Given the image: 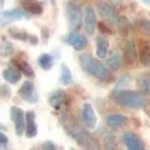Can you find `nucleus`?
I'll return each mask as SVG.
<instances>
[{
  "label": "nucleus",
  "mask_w": 150,
  "mask_h": 150,
  "mask_svg": "<svg viewBox=\"0 0 150 150\" xmlns=\"http://www.w3.org/2000/svg\"><path fill=\"white\" fill-rule=\"evenodd\" d=\"M79 62L84 71H86L88 74L95 76L96 79H99L101 81H110L112 79V75L110 73V69L106 65H103L98 60L93 59L89 54H81L79 56Z\"/></svg>",
  "instance_id": "obj_1"
},
{
  "label": "nucleus",
  "mask_w": 150,
  "mask_h": 150,
  "mask_svg": "<svg viewBox=\"0 0 150 150\" xmlns=\"http://www.w3.org/2000/svg\"><path fill=\"white\" fill-rule=\"evenodd\" d=\"M64 128H67L68 133L71 135V138L76 140V143L83 148H89V149H99V143L94 139L90 134H88L85 130L79 128L76 124H69L65 123Z\"/></svg>",
  "instance_id": "obj_2"
},
{
  "label": "nucleus",
  "mask_w": 150,
  "mask_h": 150,
  "mask_svg": "<svg viewBox=\"0 0 150 150\" xmlns=\"http://www.w3.org/2000/svg\"><path fill=\"white\" fill-rule=\"evenodd\" d=\"M116 103L124 108H130V109H142L144 106V99L139 94L134 91H116L115 95Z\"/></svg>",
  "instance_id": "obj_3"
},
{
  "label": "nucleus",
  "mask_w": 150,
  "mask_h": 150,
  "mask_svg": "<svg viewBox=\"0 0 150 150\" xmlns=\"http://www.w3.org/2000/svg\"><path fill=\"white\" fill-rule=\"evenodd\" d=\"M67 20L68 25L71 30H76L83 24V14L78 3L68 1L67 3Z\"/></svg>",
  "instance_id": "obj_4"
},
{
  "label": "nucleus",
  "mask_w": 150,
  "mask_h": 150,
  "mask_svg": "<svg viewBox=\"0 0 150 150\" xmlns=\"http://www.w3.org/2000/svg\"><path fill=\"white\" fill-rule=\"evenodd\" d=\"M10 119L14 124V129L19 138L25 133V112L18 106L10 108Z\"/></svg>",
  "instance_id": "obj_5"
},
{
  "label": "nucleus",
  "mask_w": 150,
  "mask_h": 150,
  "mask_svg": "<svg viewBox=\"0 0 150 150\" xmlns=\"http://www.w3.org/2000/svg\"><path fill=\"white\" fill-rule=\"evenodd\" d=\"M80 115H81V119H83V123H84V125H85V128L90 129V130H94L96 128L98 119H96L95 111H94L91 104H89V103L83 104Z\"/></svg>",
  "instance_id": "obj_6"
},
{
  "label": "nucleus",
  "mask_w": 150,
  "mask_h": 150,
  "mask_svg": "<svg viewBox=\"0 0 150 150\" xmlns=\"http://www.w3.org/2000/svg\"><path fill=\"white\" fill-rule=\"evenodd\" d=\"M19 95L24 101L30 103V104H35L39 100V95L35 90V86L31 81H25L19 89Z\"/></svg>",
  "instance_id": "obj_7"
},
{
  "label": "nucleus",
  "mask_w": 150,
  "mask_h": 150,
  "mask_svg": "<svg viewBox=\"0 0 150 150\" xmlns=\"http://www.w3.org/2000/svg\"><path fill=\"white\" fill-rule=\"evenodd\" d=\"M30 13H28L25 9H9V10H4L0 14L3 21H14V20H24V19H29Z\"/></svg>",
  "instance_id": "obj_8"
},
{
  "label": "nucleus",
  "mask_w": 150,
  "mask_h": 150,
  "mask_svg": "<svg viewBox=\"0 0 150 150\" xmlns=\"http://www.w3.org/2000/svg\"><path fill=\"white\" fill-rule=\"evenodd\" d=\"M67 41L69 43V45L71 46L74 50H76V51H81V50H84L88 46L86 38L84 35H81V34H79V33L75 31V30H73L68 35Z\"/></svg>",
  "instance_id": "obj_9"
},
{
  "label": "nucleus",
  "mask_w": 150,
  "mask_h": 150,
  "mask_svg": "<svg viewBox=\"0 0 150 150\" xmlns=\"http://www.w3.org/2000/svg\"><path fill=\"white\" fill-rule=\"evenodd\" d=\"M84 26H85V31L88 35H93L95 31L96 26V14L93 6H86L85 9V18H84Z\"/></svg>",
  "instance_id": "obj_10"
},
{
  "label": "nucleus",
  "mask_w": 150,
  "mask_h": 150,
  "mask_svg": "<svg viewBox=\"0 0 150 150\" xmlns=\"http://www.w3.org/2000/svg\"><path fill=\"white\" fill-rule=\"evenodd\" d=\"M38 135V125L35 121V112L26 111L25 112V137L26 138H35Z\"/></svg>",
  "instance_id": "obj_11"
},
{
  "label": "nucleus",
  "mask_w": 150,
  "mask_h": 150,
  "mask_svg": "<svg viewBox=\"0 0 150 150\" xmlns=\"http://www.w3.org/2000/svg\"><path fill=\"white\" fill-rule=\"evenodd\" d=\"M123 140H124L125 146L129 150H143L145 148V145L142 142V139H140L137 134L130 133V131L124 134Z\"/></svg>",
  "instance_id": "obj_12"
},
{
  "label": "nucleus",
  "mask_w": 150,
  "mask_h": 150,
  "mask_svg": "<svg viewBox=\"0 0 150 150\" xmlns=\"http://www.w3.org/2000/svg\"><path fill=\"white\" fill-rule=\"evenodd\" d=\"M123 50H124V58L126 60V63H129V64L135 63V60L138 58V51H137V46H135L134 41L125 40Z\"/></svg>",
  "instance_id": "obj_13"
},
{
  "label": "nucleus",
  "mask_w": 150,
  "mask_h": 150,
  "mask_svg": "<svg viewBox=\"0 0 150 150\" xmlns=\"http://www.w3.org/2000/svg\"><path fill=\"white\" fill-rule=\"evenodd\" d=\"M65 99H67V94H65L64 90H62V89H56L55 91H53L50 94L49 96V104L51 108H54V109L59 110L60 108H62V105L64 104Z\"/></svg>",
  "instance_id": "obj_14"
},
{
  "label": "nucleus",
  "mask_w": 150,
  "mask_h": 150,
  "mask_svg": "<svg viewBox=\"0 0 150 150\" xmlns=\"http://www.w3.org/2000/svg\"><path fill=\"white\" fill-rule=\"evenodd\" d=\"M20 4L28 13L34 14V15H40L44 11L41 3H39L38 0H20Z\"/></svg>",
  "instance_id": "obj_15"
},
{
  "label": "nucleus",
  "mask_w": 150,
  "mask_h": 150,
  "mask_svg": "<svg viewBox=\"0 0 150 150\" xmlns=\"http://www.w3.org/2000/svg\"><path fill=\"white\" fill-rule=\"evenodd\" d=\"M21 71L15 67H9L3 70V79L10 84H16L21 79Z\"/></svg>",
  "instance_id": "obj_16"
},
{
  "label": "nucleus",
  "mask_w": 150,
  "mask_h": 150,
  "mask_svg": "<svg viewBox=\"0 0 150 150\" xmlns=\"http://www.w3.org/2000/svg\"><path fill=\"white\" fill-rule=\"evenodd\" d=\"M98 10H99L100 15L104 19H106V20H109L111 23L116 21V11H115V9L110 5V4L100 3L99 6H98Z\"/></svg>",
  "instance_id": "obj_17"
},
{
  "label": "nucleus",
  "mask_w": 150,
  "mask_h": 150,
  "mask_svg": "<svg viewBox=\"0 0 150 150\" xmlns=\"http://www.w3.org/2000/svg\"><path fill=\"white\" fill-rule=\"evenodd\" d=\"M11 65H14L15 68H18L23 74H25L26 76H29V78H33V76H35V74H34V70H33V68L30 67L29 64H28L25 60H23V59H19V58H13L11 59Z\"/></svg>",
  "instance_id": "obj_18"
},
{
  "label": "nucleus",
  "mask_w": 150,
  "mask_h": 150,
  "mask_svg": "<svg viewBox=\"0 0 150 150\" xmlns=\"http://www.w3.org/2000/svg\"><path fill=\"white\" fill-rule=\"evenodd\" d=\"M109 51V41L106 38L98 36L96 38V55L99 59H105Z\"/></svg>",
  "instance_id": "obj_19"
},
{
  "label": "nucleus",
  "mask_w": 150,
  "mask_h": 150,
  "mask_svg": "<svg viewBox=\"0 0 150 150\" xmlns=\"http://www.w3.org/2000/svg\"><path fill=\"white\" fill-rule=\"evenodd\" d=\"M125 121H126V118L124 115H121V114H110L109 116H108V119H106V124L111 129H118V128H120V126H123L125 124Z\"/></svg>",
  "instance_id": "obj_20"
},
{
  "label": "nucleus",
  "mask_w": 150,
  "mask_h": 150,
  "mask_svg": "<svg viewBox=\"0 0 150 150\" xmlns=\"http://www.w3.org/2000/svg\"><path fill=\"white\" fill-rule=\"evenodd\" d=\"M138 58L140 60V63H142V65H144V67L150 65V44L145 43L140 46Z\"/></svg>",
  "instance_id": "obj_21"
},
{
  "label": "nucleus",
  "mask_w": 150,
  "mask_h": 150,
  "mask_svg": "<svg viewBox=\"0 0 150 150\" xmlns=\"http://www.w3.org/2000/svg\"><path fill=\"white\" fill-rule=\"evenodd\" d=\"M38 65L40 67V69L45 70V71H48L53 68L54 65V58L51 56L50 54H41L39 56V59H38Z\"/></svg>",
  "instance_id": "obj_22"
},
{
  "label": "nucleus",
  "mask_w": 150,
  "mask_h": 150,
  "mask_svg": "<svg viewBox=\"0 0 150 150\" xmlns=\"http://www.w3.org/2000/svg\"><path fill=\"white\" fill-rule=\"evenodd\" d=\"M60 83L63 85H70L73 83V76H71V71H70L69 67L65 63L60 65Z\"/></svg>",
  "instance_id": "obj_23"
},
{
  "label": "nucleus",
  "mask_w": 150,
  "mask_h": 150,
  "mask_svg": "<svg viewBox=\"0 0 150 150\" xmlns=\"http://www.w3.org/2000/svg\"><path fill=\"white\" fill-rule=\"evenodd\" d=\"M105 65L110 70H112V71L118 70L120 68V65H121V58H120V55L119 54H114L112 56H110V58L106 60V64Z\"/></svg>",
  "instance_id": "obj_24"
},
{
  "label": "nucleus",
  "mask_w": 150,
  "mask_h": 150,
  "mask_svg": "<svg viewBox=\"0 0 150 150\" xmlns=\"http://www.w3.org/2000/svg\"><path fill=\"white\" fill-rule=\"evenodd\" d=\"M9 33H10L11 36L14 38V39H16V40H21V41H29V38H30V35L28 34L26 31H24V30H19V29H10V30H9Z\"/></svg>",
  "instance_id": "obj_25"
},
{
  "label": "nucleus",
  "mask_w": 150,
  "mask_h": 150,
  "mask_svg": "<svg viewBox=\"0 0 150 150\" xmlns=\"http://www.w3.org/2000/svg\"><path fill=\"white\" fill-rule=\"evenodd\" d=\"M14 54V46L10 41L4 40L3 45L0 46V55L1 56H10Z\"/></svg>",
  "instance_id": "obj_26"
},
{
  "label": "nucleus",
  "mask_w": 150,
  "mask_h": 150,
  "mask_svg": "<svg viewBox=\"0 0 150 150\" xmlns=\"http://www.w3.org/2000/svg\"><path fill=\"white\" fill-rule=\"evenodd\" d=\"M139 85H140V90L145 95H149L150 94V79L148 78H143L139 80Z\"/></svg>",
  "instance_id": "obj_27"
},
{
  "label": "nucleus",
  "mask_w": 150,
  "mask_h": 150,
  "mask_svg": "<svg viewBox=\"0 0 150 150\" xmlns=\"http://www.w3.org/2000/svg\"><path fill=\"white\" fill-rule=\"evenodd\" d=\"M140 26H142V29H143V31L145 33V34L150 36V20H148V19H143V20L140 21Z\"/></svg>",
  "instance_id": "obj_28"
},
{
  "label": "nucleus",
  "mask_w": 150,
  "mask_h": 150,
  "mask_svg": "<svg viewBox=\"0 0 150 150\" xmlns=\"http://www.w3.org/2000/svg\"><path fill=\"white\" fill-rule=\"evenodd\" d=\"M10 89H9L8 85H1L0 86V95H1V98H4V99H9L10 98Z\"/></svg>",
  "instance_id": "obj_29"
},
{
  "label": "nucleus",
  "mask_w": 150,
  "mask_h": 150,
  "mask_svg": "<svg viewBox=\"0 0 150 150\" xmlns=\"http://www.w3.org/2000/svg\"><path fill=\"white\" fill-rule=\"evenodd\" d=\"M129 81H130V79H129V76L126 75V76H123L119 80V83H118V85H116V88H115V91L114 93H116V91H120V89L123 88L124 85H126V84H129Z\"/></svg>",
  "instance_id": "obj_30"
},
{
  "label": "nucleus",
  "mask_w": 150,
  "mask_h": 150,
  "mask_svg": "<svg viewBox=\"0 0 150 150\" xmlns=\"http://www.w3.org/2000/svg\"><path fill=\"white\" fill-rule=\"evenodd\" d=\"M9 143V139L3 131H0V148H6V145Z\"/></svg>",
  "instance_id": "obj_31"
},
{
  "label": "nucleus",
  "mask_w": 150,
  "mask_h": 150,
  "mask_svg": "<svg viewBox=\"0 0 150 150\" xmlns=\"http://www.w3.org/2000/svg\"><path fill=\"white\" fill-rule=\"evenodd\" d=\"M41 149H45V150H56L58 146L53 143V142H45L43 145H41Z\"/></svg>",
  "instance_id": "obj_32"
},
{
  "label": "nucleus",
  "mask_w": 150,
  "mask_h": 150,
  "mask_svg": "<svg viewBox=\"0 0 150 150\" xmlns=\"http://www.w3.org/2000/svg\"><path fill=\"white\" fill-rule=\"evenodd\" d=\"M41 34H43V43H48V40H49V29L48 28H43V29H41Z\"/></svg>",
  "instance_id": "obj_33"
},
{
  "label": "nucleus",
  "mask_w": 150,
  "mask_h": 150,
  "mask_svg": "<svg viewBox=\"0 0 150 150\" xmlns=\"http://www.w3.org/2000/svg\"><path fill=\"white\" fill-rule=\"evenodd\" d=\"M29 43H30L31 45H38V44H39V39H38L35 35H30V38H29Z\"/></svg>",
  "instance_id": "obj_34"
},
{
  "label": "nucleus",
  "mask_w": 150,
  "mask_h": 150,
  "mask_svg": "<svg viewBox=\"0 0 150 150\" xmlns=\"http://www.w3.org/2000/svg\"><path fill=\"white\" fill-rule=\"evenodd\" d=\"M144 3H146V4H150V0H143Z\"/></svg>",
  "instance_id": "obj_35"
},
{
  "label": "nucleus",
  "mask_w": 150,
  "mask_h": 150,
  "mask_svg": "<svg viewBox=\"0 0 150 150\" xmlns=\"http://www.w3.org/2000/svg\"><path fill=\"white\" fill-rule=\"evenodd\" d=\"M45 1H48V0H45ZM49 1H51L53 4H55V0H49Z\"/></svg>",
  "instance_id": "obj_36"
},
{
  "label": "nucleus",
  "mask_w": 150,
  "mask_h": 150,
  "mask_svg": "<svg viewBox=\"0 0 150 150\" xmlns=\"http://www.w3.org/2000/svg\"><path fill=\"white\" fill-rule=\"evenodd\" d=\"M3 6V0H0V8Z\"/></svg>",
  "instance_id": "obj_37"
}]
</instances>
